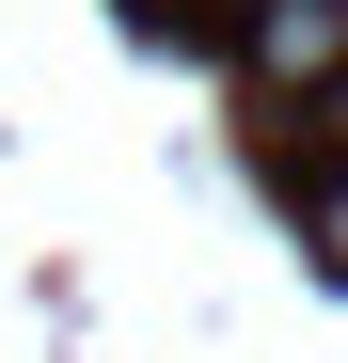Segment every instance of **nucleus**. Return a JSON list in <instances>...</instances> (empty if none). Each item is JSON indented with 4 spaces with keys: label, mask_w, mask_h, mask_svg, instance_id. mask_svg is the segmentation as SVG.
Masks as SVG:
<instances>
[{
    "label": "nucleus",
    "mask_w": 348,
    "mask_h": 363,
    "mask_svg": "<svg viewBox=\"0 0 348 363\" xmlns=\"http://www.w3.org/2000/svg\"><path fill=\"white\" fill-rule=\"evenodd\" d=\"M238 64L269 95H332L348 79V0H254V16H238Z\"/></svg>",
    "instance_id": "f257e3e1"
}]
</instances>
